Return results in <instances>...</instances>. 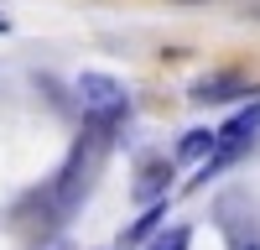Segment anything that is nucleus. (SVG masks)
Returning a JSON list of instances; mask_svg holds the SVG:
<instances>
[{"label":"nucleus","mask_w":260,"mask_h":250,"mask_svg":"<svg viewBox=\"0 0 260 250\" xmlns=\"http://www.w3.org/2000/svg\"><path fill=\"white\" fill-rule=\"evenodd\" d=\"M234 94H250V89H245L234 73H213V78H198V83H192L187 99H192V104H213V99H234Z\"/></svg>","instance_id":"39448f33"},{"label":"nucleus","mask_w":260,"mask_h":250,"mask_svg":"<svg viewBox=\"0 0 260 250\" xmlns=\"http://www.w3.org/2000/svg\"><path fill=\"white\" fill-rule=\"evenodd\" d=\"M219 219H224V235H229V250H260V235H255V224L245 229L240 219V198H224L219 203Z\"/></svg>","instance_id":"20e7f679"},{"label":"nucleus","mask_w":260,"mask_h":250,"mask_svg":"<svg viewBox=\"0 0 260 250\" xmlns=\"http://www.w3.org/2000/svg\"><path fill=\"white\" fill-rule=\"evenodd\" d=\"M47 250H68V240H52V245H47Z\"/></svg>","instance_id":"1a4fd4ad"},{"label":"nucleus","mask_w":260,"mask_h":250,"mask_svg":"<svg viewBox=\"0 0 260 250\" xmlns=\"http://www.w3.org/2000/svg\"><path fill=\"white\" fill-rule=\"evenodd\" d=\"M146 250H192V229L187 224H172V229H161L156 240H146Z\"/></svg>","instance_id":"0eeeda50"},{"label":"nucleus","mask_w":260,"mask_h":250,"mask_svg":"<svg viewBox=\"0 0 260 250\" xmlns=\"http://www.w3.org/2000/svg\"><path fill=\"white\" fill-rule=\"evenodd\" d=\"M6 32H11V21H6V16H0V37H6Z\"/></svg>","instance_id":"9d476101"},{"label":"nucleus","mask_w":260,"mask_h":250,"mask_svg":"<svg viewBox=\"0 0 260 250\" xmlns=\"http://www.w3.org/2000/svg\"><path fill=\"white\" fill-rule=\"evenodd\" d=\"M255 141H260V99H255V104H245V110L234 115V120H224V125H219V141H213V157H208V162L198 167V182L219 177L224 167H229V162H240V157L250 151Z\"/></svg>","instance_id":"f03ea898"},{"label":"nucleus","mask_w":260,"mask_h":250,"mask_svg":"<svg viewBox=\"0 0 260 250\" xmlns=\"http://www.w3.org/2000/svg\"><path fill=\"white\" fill-rule=\"evenodd\" d=\"M167 193H172V162H167V157H146V162L136 167L130 198H136L141 208H156V203H167Z\"/></svg>","instance_id":"7ed1b4c3"},{"label":"nucleus","mask_w":260,"mask_h":250,"mask_svg":"<svg viewBox=\"0 0 260 250\" xmlns=\"http://www.w3.org/2000/svg\"><path fill=\"white\" fill-rule=\"evenodd\" d=\"M213 141H219V131H187V136L177 141V157H182V162H192V157L208 162V157H213Z\"/></svg>","instance_id":"423d86ee"},{"label":"nucleus","mask_w":260,"mask_h":250,"mask_svg":"<svg viewBox=\"0 0 260 250\" xmlns=\"http://www.w3.org/2000/svg\"><path fill=\"white\" fill-rule=\"evenodd\" d=\"M73 94H78V110H83V120L94 131H115L130 115V89L120 78H110V73H78Z\"/></svg>","instance_id":"f257e3e1"},{"label":"nucleus","mask_w":260,"mask_h":250,"mask_svg":"<svg viewBox=\"0 0 260 250\" xmlns=\"http://www.w3.org/2000/svg\"><path fill=\"white\" fill-rule=\"evenodd\" d=\"M161 219H167V203H156V208H146V214L136 219V229H130L125 240H130V245H136V240H146V235L156 240V235H161Z\"/></svg>","instance_id":"6e6552de"}]
</instances>
